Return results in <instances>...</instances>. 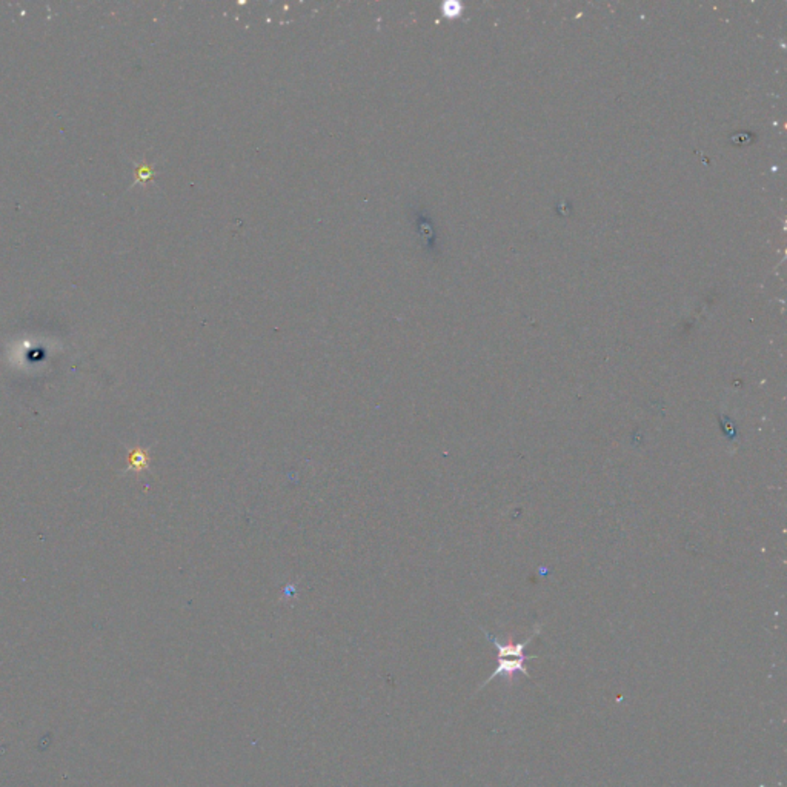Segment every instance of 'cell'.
<instances>
[{"label": "cell", "mask_w": 787, "mask_h": 787, "mask_svg": "<svg viewBox=\"0 0 787 787\" xmlns=\"http://www.w3.org/2000/svg\"><path fill=\"white\" fill-rule=\"evenodd\" d=\"M150 469V456L148 452L141 448L132 449L130 457H128V469L134 472H144Z\"/></svg>", "instance_id": "2"}, {"label": "cell", "mask_w": 787, "mask_h": 787, "mask_svg": "<svg viewBox=\"0 0 787 787\" xmlns=\"http://www.w3.org/2000/svg\"><path fill=\"white\" fill-rule=\"evenodd\" d=\"M534 658H537V657H535V655H529V657H524V658H499L497 669H495V671L491 673V677H489V678L486 680V682L478 687V691L483 689V687H485L486 684H489V683L492 682V680H495V678L500 677V675H501L503 678H506L508 683H514L517 673H523L524 677L529 678V677H530V675H529V671H528L526 664H524V663H526L528 660H534Z\"/></svg>", "instance_id": "1"}]
</instances>
